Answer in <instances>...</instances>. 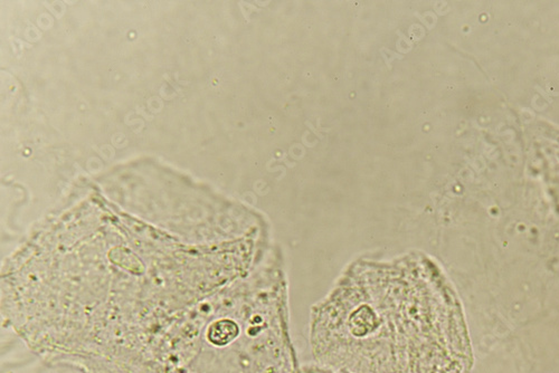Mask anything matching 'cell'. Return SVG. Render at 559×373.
<instances>
[{
    "instance_id": "obj_2",
    "label": "cell",
    "mask_w": 559,
    "mask_h": 373,
    "mask_svg": "<svg viewBox=\"0 0 559 373\" xmlns=\"http://www.w3.org/2000/svg\"><path fill=\"white\" fill-rule=\"evenodd\" d=\"M241 329L237 322L234 320H218L212 323L208 329V340L216 347H226L237 339Z\"/></svg>"
},
{
    "instance_id": "obj_1",
    "label": "cell",
    "mask_w": 559,
    "mask_h": 373,
    "mask_svg": "<svg viewBox=\"0 0 559 373\" xmlns=\"http://www.w3.org/2000/svg\"><path fill=\"white\" fill-rule=\"evenodd\" d=\"M319 359L351 373H460L462 324L426 258L352 265L313 312Z\"/></svg>"
}]
</instances>
